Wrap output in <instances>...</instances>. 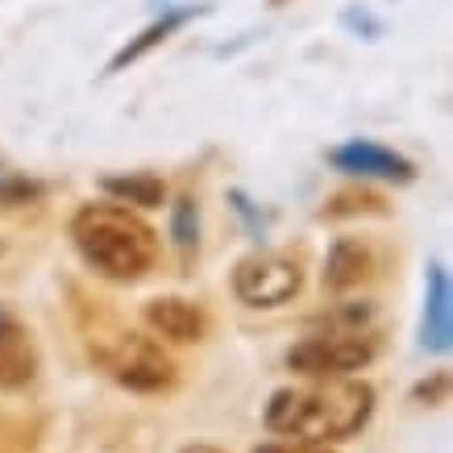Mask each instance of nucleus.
<instances>
[{
	"label": "nucleus",
	"instance_id": "20e7f679",
	"mask_svg": "<svg viewBox=\"0 0 453 453\" xmlns=\"http://www.w3.org/2000/svg\"><path fill=\"white\" fill-rule=\"evenodd\" d=\"M379 357V342L371 333H320L308 342L291 345L288 366L308 379H349L354 371H366Z\"/></svg>",
	"mask_w": 453,
	"mask_h": 453
},
{
	"label": "nucleus",
	"instance_id": "f3484780",
	"mask_svg": "<svg viewBox=\"0 0 453 453\" xmlns=\"http://www.w3.org/2000/svg\"><path fill=\"white\" fill-rule=\"evenodd\" d=\"M4 316H9V312H4V308H0V320H4Z\"/></svg>",
	"mask_w": 453,
	"mask_h": 453
},
{
	"label": "nucleus",
	"instance_id": "9d476101",
	"mask_svg": "<svg viewBox=\"0 0 453 453\" xmlns=\"http://www.w3.org/2000/svg\"><path fill=\"white\" fill-rule=\"evenodd\" d=\"M371 275V246L362 237H337L325 258V283L333 291H345Z\"/></svg>",
	"mask_w": 453,
	"mask_h": 453
},
{
	"label": "nucleus",
	"instance_id": "423d86ee",
	"mask_svg": "<svg viewBox=\"0 0 453 453\" xmlns=\"http://www.w3.org/2000/svg\"><path fill=\"white\" fill-rule=\"evenodd\" d=\"M329 163L345 175H366V179H412V163L408 158H399L395 150H387V146H374V142H345L337 150L329 154Z\"/></svg>",
	"mask_w": 453,
	"mask_h": 453
},
{
	"label": "nucleus",
	"instance_id": "4468645a",
	"mask_svg": "<svg viewBox=\"0 0 453 453\" xmlns=\"http://www.w3.org/2000/svg\"><path fill=\"white\" fill-rule=\"evenodd\" d=\"M171 229H175V242H179L183 250L196 242V229H200V225H196V204H192V200H179V204H175Z\"/></svg>",
	"mask_w": 453,
	"mask_h": 453
},
{
	"label": "nucleus",
	"instance_id": "f8f14e48",
	"mask_svg": "<svg viewBox=\"0 0 453 453\" xmlns=\"http://www.w3.org/2000/svg\"><path fill=\"white\" fill-rule=\"evenodd\" d=\"M29 200H38V183H29L13 171V166L0 163V208H21Z\"/></svg>",
	"mask_w": 453,
	"mask_h": 453
},
{
	"label": "nucleus",
	"instance_id": "9b49d317",
	"mask_svg": "<svg viewBox=\"0 0 453 453\" xmlns=\"http://www.w3.org/2000/svg\"><path fill=\"white\" fill-rule=\"evenodd\" d=\"M104 192L117 196L121 204H138V208H158L163 204V179L154 175H112L104 179Z\"/></svg>",
	"mask_w": 453,
	"mask_h": 453
},
{
	"label": "nucleus",
	"instance_id": "f257e3e1",
	"mask_svg": "<svg viewBox=\"0 0 453 453\" xmlns=\"http://www.w3.org/2000/svg\"><path fill=\"white\" fill-rule=\"evenodd\" d=\"M374 412V387L357 379H325L316 387H283L266 403V428L308 445H329L362 433Z\"/></svg>",
	"mask_w": 453,
	"mask_h": 453
},
{
	"label": "nucleus",
	"instance_id": "2eb2a0df",
	"mask_svg": "<svg viewBox=\"0 0 453 453\" xmlns=\"http://www.w3.org/2000/svg\"><path fill=\"white\" fill-rule=\"evenodd\" d=\"M254 453H329L325 445H308V441H296V445H283V441H271V445H258Z\"/></svg>",
	"mask_w": 453,
	"mask_h": 453
},
{
	"label": "nucleus",
	"instance_id": "7ed1b4c3",
	"mask_svg": "<svg viewBox=\"0 0 453 453\" xmlns=\"http://www.w3.org/2000/svg\"><path fill=\"white\" fill-rule=\"evenodd\" d=\"M92 357H96V366L109 379H117L129 391H142V395L166 391L175 383V362L166 357V349L134 329L92 333Z\"/></svg>",
	"mask_w": 453,
	"mask_h": 453
},
{
	"label": "nucleus",
	"instance_id": "ddd939ff",
	"mask_svg": "<svg viewBox=\"0 0 453 453\" xmlns=\"http://www.w3.org/2000/svg\"><path fill=\"white\" fill-rule=\"evenodd\" d=\"M183 17H188V13H171V17H166V21H158V26H150V29H146V34H142V42H138V46H125L121 55L112 58V71H117V67H125V63H134V58H138L142 50H146V46H154V42H158V38H166V34H171V29H175L179 21H183Z\"/></svg>",
	"mask_w": 453,
	"mask_h": 453
},
{
	"label": "nucleus",
	"instance_id": "dca6fc26",
	"mask_svg": "<svg viewBox=\"0 0 453 453\" xmlns=\"http://www.w3.org/2000/svg\"><path fill=\"white\" fill-rule=\"evenodd\" d=\"M183 453H220V449H212V445H188Z\"/></svg>",
	"mask_w": 453,
	"mask_h": 453
},
{
	"label": "nucleus",
	"instance_id": "39448f33",
	"mask_svg": "<svg viewBox=\"0 0 453 453\" xmlns=\"http://www.w3.org/2000/svg\"><path fill=\"white\" fill-rule=\"evenodd\" d=\"M300 288H303L300 262L288 258V254H275V250L250 254V258L237 262L234 271L237 300L250 303V308H279V303L296 300Z\"/></svg>",
	"mask_w": 453,
	"mask_h": 453
},
{
	"label": "nucleus",
	"instance_id": "1a4fd4ad",
	"mask_svg": "<svg viewBox=\"0 0 453 453\" xmlns=\"http://www.w3.org/2000/svg\"><path fill=\"white\" fill-rule=\"evenodd\" d=\"M34 371H38V354H34L29 333L17 325L13 316H4L0 320V387L29 383Z\"/></svg>",
	"mask_w": 453,
	"mask_h": 453
},
{
	"label": "nucleus",
	"instance_id": "0eeeda50",
	"mask_svg": "<svg viewBox=\"0 0 453 453\" xmlns=\"http://www.w3.org/2000/svg\"><path fill=\"white\" fill-rule=\"evenodd\" d=\"M146 325L158 337L179 342V345L204 337V312L192 300H183V296H158V300H150L146 303Z\"/></svg>",
	"mask_w": 453,
	"mask_h": 453
},
{
	"label": "nucleus",
	"instance_id": "6e6552de",
	"mask_svg": "<svg viewBox=\"0 0 453 453\" xmlns=\"http://www.w3.org/2000/svg\"><path fill=\"white\" fill-rule=\"evenodd\" d=\"M453 325H449V275L445 266L433 262L428 266V296H425V349L433 354H449Z\"/></svg>",
	"mask_w": 453,
	"mask_h": 453
},
{
	"label": "nucleus",
	"instance_id": "f03ea898",
	"mask_svg": "<svg viewBox=\"0 0 453 453\" xmlns=\"http://www.w3.org/2000/svg\"><path fill=\"white\" fill-rule=\"evenodd\" d=\"M71 242L96 275L134 283L158 258V234L121 204H88L71 220Z\"/></svg>",
	"mask_w": 453,
	"mask_h": 453
}]
</instances>
